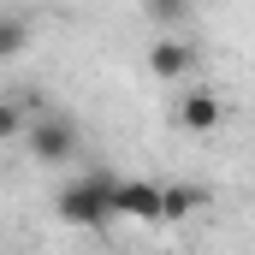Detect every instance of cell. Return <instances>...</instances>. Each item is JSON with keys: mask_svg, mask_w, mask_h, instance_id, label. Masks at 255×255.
Listing matches in <instances>:
<instances>
[{"mask_svg": "<svg viewBox=\"0 0 255 255\" xmlns=\"http://www.w3.org/2000/svg\"><path fill=\"white\" fill-rule=\"evenodd\" d=\"M190 65H196V48L178 42V36H160V42L148 48V71L166 77V83H172V77H190Z\"/></svg>", "mask_w": 255, "mask_h": 255, "instance_id": "277c9868", "label": "cell"}, {"mask_svg": "<svg viewBox=\"0 0 255 255\" xmlns=\"http://www.w3.org/2000/svg\"><path fill=\"white\" fill-rule=\"evenodd\" d=\"M160 208H166V184L119 178V220H160Z\"/></svg>", "mask_w": 255, "mask_h": 255, "instance_id": "3957f363", "label": "cell"}, {"mask_svg": "<svg viewBox=\"0 0 255 255\" xmlns=\"http://www.w3.org/2000/svg\"><path fill=\"white\" fill-rule=\"evenodd\" d=\"M24 136H30V154H36L42 166H65V160H77V125H71L65 113H36Z\"/></svg>", "mask_w": 255, "mask_h": 255, "instance_id": "7a4b0ae2", "label": "cell"}, {"mask_svg": "<svg viewBox=\"0 0 255 255\" xmlns=\"http://www.w3.org/2000/svg\"><path fill=\"white\" fill-rule=\"evenodd\" d=\"M24 42H30L24 18H6V30H0V60H18V54H24Z\"/></svg>", "mask_w": 255, "mask_h": 255, "instance_id": "ba28073f", "label": "cell"}, {"mask_svg": "<svg viewBox=\"0 0 255 255\" xmlns=\"http://www.w3.org/2000/svg\"><path fill=\"white\" fill-rule=\"evenodd\" d=\"M202 202V190H184V184H166V208L160 220H190V208Z\"/></svg>", "mask_w": 255, "mask_h": 255, "instance_id": "52a82bcc", "label": "cell"}, {"mask_svg": "<svg viewBox=\"0 0 255 255\" xmlns=\"http://www.w3.org/2000/svg\"><path fill=\"white\" fill-rule=\"evenodd\" d=\"M18 130H30V125H24V119H18V113L6 107V113H0V136H18Z\"/></svg>", "mask_w": 255, "mask_h": 255, "instance_id": "9c48e42d", "label": "cell"}, {"mask_svg": "<svg viewBox=\"0 0 255 255\" xmlns=\"http://www.w3.org/2000/svg\"><path fill=\"white\" fill-rule=\"evenodd\" d=\"M142 18H148V24H160V30H172V24H184V18H190V0H142Z\"/></svg>", "mask_w": 255, "mask_h": 255, "instance_id": "8992f818", "label": "cell"}, {"mask_svg": "<svg viewBox=\"0 0 255 255\" xmlns=\"http://www.w3.org/2000/svg\"><path fill=\"white\" fill-rule=\"evenodd\" d=\"M226 119V107H220V95H208V89H190L184 101H178V125L184 130H214Z\"/></svg>", "mask_w": 255, "mask_h": 255, "instance_id": "5b68a950", "label": "cell"}, {"mask_svg": "<svg viewBox=\"0 0 255 255\" xmlns=\"http://www.w3.org/2000/svg\"><path fill=\"white\" fill-rule=\"evenodd\" d=\"M54 208H60V220H65V226H77V232H95V226L119 220V178L95 166V172H83L77 184H65Z\"/></svg>", "mask_w": 255, "mask_h": 255, "instance_id": "6da1fadb", "label": "cell"}]
</instances>
